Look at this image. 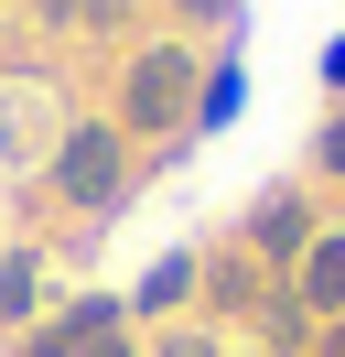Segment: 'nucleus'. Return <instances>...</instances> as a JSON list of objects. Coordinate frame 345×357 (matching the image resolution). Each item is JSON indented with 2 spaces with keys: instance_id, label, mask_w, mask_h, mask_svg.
Segmentation results:
<instances>
[{
  "instance_id": "1",
  "label": "nucleus",
  "mask_w": 345,
  "mask_h": 357,
  "mask_svg": "<svg viewBox=\"0 0 345 357\" xmlns=\"http://www.w3.org/2000/svg\"><path fill=\"white\" fill-rule=\"evenodd\" d=\"M119 184H129V162H119V130L108 119H86V130L54 141V195L65 206H119Z\"/></svg>"
},
{
  "instance_id": "2",
  "label": "nucleus",
  "mask_w": 345,
  "mask_h": 357,
  "mask_svg": "<svg viewBox=\"0 0 345 357\" xmlns=\"http://www.w3.org/2000/svg\"><path fill=\"white\" fill-rule=\"evenodd\" d=\"M184 109H194V66L172 44H151L141 66H129V130H172Z\"/></svg>"
},
{
  "instance_id": "3",
  "label": "nucleus",
  "mask_w": 345,
  "mask_h": 357,
  "mask_svg": "<svg viewBox=\"0 0 345 357\" xmlns=\"http://www.w3.org/2000/svg\"><path fill=\"white\" fill-rule=\"evenodd\" d=\"M97 335H119V303H108V292H86L76 314H54V325L33 335V357H86Z\"/></svg>"
},
{
  "instance_id": "4",
  "label": "nucleus",
  "mask_w": 345,
  "mask_h": 357,
  "mask_svg": "<svg viewBox=\"0 0 345 357\" xmlns=\"http://www.w3.org/2000/svg\"><path fill=\"white\" fill-rule=\"evenodd\" d=\"M302 303H313V314H345V238H313V249H302Z\"/></svg>"
},
{
  "instance_id": "5",
  "label": "nucleus",
  "mask_w": 345,
  "mask_h": 357,
  "mask_svg": "<svg viewBox=\"0 0 345 357\" xmlns=\"http://www.w3.org/2000/svg\"><path fill=\"white\" fill-rule=\"evenodd\" d=\"M184 282H194V260H162V271H151V282H141V314H162V303H184Z\"/></svg>"
},
{
  "instance_id": "6",
  "label": "nucleus",
  "mask_w": 345,
  "mask_h": 357,
  "mask_svg": "<svg viewBox=\"0 0 345 357\" xmlns=\"http://www.w3.org/2000/svg\"><path fill=\"white\" fill-rule=\"evenodd\" d=\"M43 22H65V33L76 22H119V0H43Z\"/></svg>"
},
{
  "instance_id": "7",
  "label": "nucleus",
  "mask_w": 345,
  "mask_h": 357,
  "mask_svg": "<svg viewBox=\"0 0 345 357\" xmlns=\"http://www.w3.org/2000/svg\"><path fill=\"white\" fill-rule=\"evenodd\" d=\"M0 314H33V260H0Z\"/></svg>"
},
{
  "instance_id": "8",
  "label": "nucleus",
  "mask_w": 345,
  "mask_h": 357,
  "mask_svg": "<svg viewBox=\"0 0 345 357\" xmlns=\"http://www.w3.org/2000/svg\"><path fill=\"white\" fill-rule=\"evenodd\" d=\"M162 357H216V347H205V335H172V347H162Z\"/></svg>"
},
{
  "instance_id": "9",
  "label": "nucleus",
  "mask_w": 345,
  "mask_h": 357,
  "mask_svg": "<svg viewBox=\"0 0 345 357\" xmlns=\"http://www.w3.org/2000/svg\"><path fill=\"white\" fill-rule=\"evenodd\" d=\"M86 357H129V347H119V335H97V347H86Z\"/></svg>"
}]
</instances>
